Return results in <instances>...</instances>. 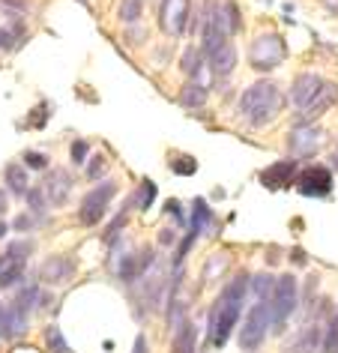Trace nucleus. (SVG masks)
Masks as SVG:
<instances>
[{"label": "nucleus", "mask_w": 338, "mask_h": 353, "mask_svg": "<svg viewBox=\"0 0 338 353\" xmlns=\"http://www.w3.org/2000/svg\"><path fill=\"white\" fill-rule=\"evenodd\" d=\"M24 276V261H10L0 272V288H12L15 281H21Z\"/></svg>", "instance_id": "25"}, {"label": "nucleus", "mask_w": 338, "mask_h": 353, "mask_svg": "<svg viewBox=\"0 0 338 353\" xmlns=\"http://www.w3.org/2000/svg\"><path fill=\"white\" fill-rule=\"evenodd\" d=\"M105 165H108V159H105V156H96L93 162L87 165V176H90V180H99L102 171H105Z\"/></svg>", "instance_id": "36"}, {"label": "nucleus", "mask_w": 338, "mask_h": 353, "mask_svg": "<svg viewBox=\"0 0 338 353\" xmlns=\"http://www.w3.org/2000/svg\"><path fill=\"white\" fill-rule=\"evenodd\" d=\"M72 276H75V261L66 258V254H51L39 267V279L51 281V285H66V281H72Z\"/></svg>", "instance_id": "14"}, {"label": "nucleus", "mask_w": 338, "mask_h": 353, "mask_svg": "<svg viewBox=\"0 0 338 353\" xmlns=\"http://www.w3.org/2000/svg\"><path fill=\"white\" fill-rule=\"evenodd\" d=\"M288 105V96L281 93V87L272 81V78H261V81L248 84L243 96H239V117L246 120V126L261 129L270 126V123L279 117Z\"/></svg>", "instance_id": "2"}, {"label": "nucleus", "mask_w": 338, "mask_h": 353, "mask_svg": "<svg viewBox=\"0 0 338 353\" xmlns=\"http://www.w3.org/2000/svg\"><path fill=\"white\" fill-rule=\"evenodd\" d=\"M332 105H338V84L335 81H324V87L317 90V96L311 99L306 108H299L293 114V126H306V123H315L320 114H326Z\"/></svg>", "instance_id": "9"}, {"label": "nucleus", "mask_w": 338, "mask_h": 353, "mask_svg": "<svg viewBox=\"0 0 338 353\" xmlns=\"http://www.w3.org/2000/svg\"><path fill=\"white\" fill-rule=\"evenodd\" d=\"M248 296V276L239 272V276L230 279V285L225 288L216 303L210 308V317H207V339L212 347H221L228 339H230V330L237 326L239 321V312H243V303Z\"/></svg>", "instance_id": "1"}, {"label": "nucleus", "mask_w": 338, "mask_h": 353, "mask_svg": "<svg viewBox=\"0 0 338 353\" xmlns=\"http://www.w3.org/2000/svg\"><path fill=\"white\" fill-rule=\"evenodd\" d=\"M299 171V162L297 159H281V162H272L270 168H264L261 171V183L266 189H284V186H290L293 183V176H297Z\"/></svg>", "instance_id": "13"}, {"label": "nucleus", "mask_w": 338, "mask_h": 353, "mask_svg": "<svg viewBox=\"0 0 338 353\" xmlns=\"http://www.w3.org/2000/svg\"><path fill=\"white\" fill-rule=\"evenodd\" d=\"M207 63H210L212 75H216L219 81L234 75V69H237V46H234V39H225L216 51H212V54H207Z\"/></svg>", "instance_id": "15"}, {"label": "nucleus", "mask_w": 338, "mask_h": 353, "mask_svg": "<svg viewBox=\"0 0 338 353\" xmlns=\"http://www.w3.org/2000/svg\"><path fill=\"white\" fill-rule=\"evenodd\" d=\"M33 222H37V216H19L15 219V231H28V228H33Z\"/></svg>", "instance_id": "37"}, {"label": "nucleus", "mask_w": 338, "mask_h": 353, "mask_svg": "<svg viewBox=\"0 0 338 353\" xmlns=\"http://www.w3.org/2000/svg\"><path fill=\"white\" fill-rule=\"evenodd\" d=\"M19 37L12 33L10 24H0V51H12V48H19V42H15Z\"/></svg>", "instance_id": "35"}, {"label": "nucleus", "mask_w": 338, "mask_h": 353, "mask_svg": "<svg viewBox=\"0 0 338 353\" xmlns=\"http://www.w3.org/2000/svg\"><path fill=\"white\" fill-rule=\"evenodd\" d=\"M272 285H275V279L266 276V272H261V276H255V279L248 276V294H255V299H270Z\"/></svg>", "instance_id": "22"}, {"label": "nucleus", "mask_w": 338, "mask_h": 353, "mask_svg": "<svg viewBox=\"0 0 338 353\" xmlns=\"http://www.w3.org/2000/svg\"><path fill=\"white\" fill-rule=\"evenodd\" d=\"M207 99H210V90L207 87H201V84H195V81L186 84L180 90V96H177V102H180L183 108H203Z\"/></svg>", "instance_id": "17"}, {"label": "nucleus", "mask_w": 338, "mask_h": 353, "mask_svg": "<svg viewBox=\"0 0 338 353\" xmlns=\"http://www.w3.org/2000/svg\"><path fill=\"white\" fill-rule=\"evenodd\" d=\"M0 10H6V12H15V15H21V19H28V12H30V3H28V0H0Z\"/></svg>", "instance_id": "34"}, {"label": "nucleus", "mask_w": 338, "mask_h": 353, "mask_svg": "<svg viewBox=\"0 0 338 353\" xmlns=\"http://www.w3.org/2000/svg\"><path fill=\"white\" fill-rule=\"evenodd\" d=\"M266 330H270V299H257L255 308L248 312L243 330H239V347L243 350H257L264 341Z\"/></svg>", "instance_id": "7"}, {"label": "nucleus", "mask_w": 338, "mask_h": 353, "mask_svg": "<svg viewBox=\"0 0 338 353\" xmlns=\"http://www.w3.org/2000/svg\"><path fill=\"white\" fill-rule=\"evenodd\" d=\"M174 353H195V326L192 323H183V330L174 341Z\"/></svg>", "instance_id": "26"}, {"label": "nucleus", "mask_w": 338, "mask_h": 353, "mask_svg": "<svg viewBox=\"0 0 338 353\" xmlns=\"http://www.w3.org/2000/svg\"><path fill=\"white\" fill-rule=\"evenodd\" d=\"M288 144L293 150V159H311L320 150V144H324V129H317L315 123H306V126H297L290 132Z\"/></svg>", "instance_id": "10"}, {"label": "nucleus", "mask_w": 338, "mask_h": 353, "mask_svg": "<svg viewBox=\"0 0 338 353\" xmlns=\"http://www.w3.org/2000/svg\"><path fill=\"white\" fill-rule=\"evenodd\" d=\"M135 353H147V339H144V332L135 339Z\"/></svg>", "instance_id": "39"}, {"label": "nucleus", "mask_w": 338, "mask_h": 353, "mask_svg": "<svg viewBox=\"0 0 338 353\" xmlns=\"http://www.w3.org/2000/svg\"><path fill=\"white\" fill-rule=\"evenodd\" d=\"M293 186L306 198H326L329 192H332V171H329L326 165L299 168L297 176H293Z\"/></svg>", "instance_id": "8"}, {"label": "nucleus", "mask_w": 338, "mask_h": 353, "mask_svg": "<svg viewBox=\"0 0 338 353\" xmlns=\"http://www.w3.org/2000/svg\"><path fill=\"white\" fill-rule=\"evenodd\" d=\"M159 240H162V243H174V231H171V228H165V231H162V236H159Z\"/></svg>", "instance_id": "40"}, {"label": "nucleus", "mask_w": 338, "mask_h": 353, "mask_svg": "<svg viewBox=\"0 0 338 353\" xmlns=\"http://www.w3.org/2000/svg\"><path fill=\"white\" fill-rule=\"evenodd\" d=\"M114 195H117V183L114 180H105V183H99V186H93L90 192H87L84 201H81V210H78L81 225H99L102 216L108 213Z\"/></svg>", "instance_id": "6"}, {"label": "nucleus", "mask_w": 338, "mask_h": 353, "mask_svg": "<svg viewBox=\"0 0 338 353\" xmlns=\"http://www.w3.org/2000/svg\"><path fill=\"white\" fill-rule=\"evenodd\" d=\"M78 3H84V6H87V3H90V0H78Z\"/></svg>", "instance_id": "44"}, {"label": "nucleus", "mask_w": 338, "mask_h": 353, "mask_svg": "<svg viewBox=\"0 0 338 353\" xmlns=\"http://www.w3.org/2000/svg\"><path fill=\"white\" fill-rule=\"evenodd\" d=\"M10 261H12V258H10V254H6V252L0 254V272H3V267H6V263H10Z\"/></svg>", "instance_id": "42"}, {"label": "nucleus", "mask_w": 338, "mask_h": 353, "mask_svg": "<svg viewBox=\"0 0 338 353\" xmlns=\"http://www.w3.org/2000/svg\"><path fill=\"white\" fill-rule=\"evenodd\" d=\"M171 171H174V174H186V176H192L195 171H198V162H195L192 156H177L174 162H171Z\"/></svg>", "instance_id": "33"}, {"label": "nucleus", "mask_w": 338, "mask_h": 353, "mask_svg": "<svg viewBox=\"0 0 338 353\" xmlns=\"http://www.w3.org/2000/svg\"><path fill=\"white\" fill-rule=\"evenodd\" d=\"M87 153H90V144L84 138H75L72 147H69V156H72L75 165H87Z\"/></svg>", "instance_id": "32"}, {"label": "nucleus", "mask_w": 338, "mask_h": 353, "mask_svg": "<svg viewBox=\"0 0 338 353\" xmlns=\"http://www.w3.org/2000/svg\"><path fill=\"white\" fill-rule=\"evenodd\" d=\"M293 261H297V263H306V252L297 249V252H293Z\"/></svg>", "instance_id": "41"}, {"label": "nucleus", "mask_w": 338, "mask_h": 353, "mask_svg": "<svg viewBox=\"0 0 338 353\" xmlns=\"http://www.w3.org/2000/svg\"><path fill=\"white\" fill-rule=\"evenodd\" d=\"M144 3L147 0H120V10H117V19L123 24H135L144 19Z\"/></svg>", "instance_id": "19"}, {"label": "nucleus", "mask_w": 338, "mask_h": 353, "mask_svg": "<svg viewBox=\"0 0 338 353\" xmlns=\"http://www.w3.org/2000/svg\"><path fill=\"white\" fill-rule=\"evenodd\" d=\"M212 219V210H210V204L203 198H195V204H192V222H189V231L192 234H201V228L207 225Z\"/></svg>", "instance_id": "21"}, {"label": "nucleus", "mask_w": 338, "mask_h": 353, "mask_svg": "<svg viewBox=\"0 0 338 353\" xmlns=\"http://www.w3.org/2000/svg\"><path fill=\"white\" fill-rule=\"evenodd\" d=\"M24 168H33V171H48V156L39 153V150H28V153H24Z\"/></svg>", "instance_id": "31"}, {"label": "nucleus", "mask_w": 338, "mask_h": 353, "mask_svg": "<svg viewBox=\"0 0 338 353\" xmlns=\"http://www.w3.org/2000/svg\"><path fill=\"white\" fill-rule=\"evenodd\" d=\"M147 39H150V30H147L141 21H135V24H126V30H123V42H126L129 48L147 46Z\"/></svg>", "instance_id": "24"}, {"label": "nucleus", "mask_w": 338, "mask_h": 353, "mask_svg": "<svg viewBox=\"0 0 338 353\" xmlns=\"http://www.w3.org/2000/svg\"><path fill=\"white\" fill-rule=\"evenodd\" d=\"M320 353H338V312L329 317L320 335Z\"/></svg>", "instance_id": "20"}, {"label": "nucleus", "mask_w": 338, "mask_h": 353, "mask_svg": "<svg viewBox=\"0 0 338 353\" xmlns=\"http://www.w3.org/2000/svg\"><path fill=\"white\" fill-rule=\"evenodd\" d=\"M3 236H6V225L0 222V240H3Z\"/></svg>", "instance_id": "43"}, {"label": "nucleus", "mask_w": 338, "mask_h": 353, "mask_svg": "<svg viewBox=\"0 0 338 353\" xmlns=\"http://www.w3.org/2000/svg\"><path fill=\"white\" fill-rule=\"evenodd\" d=\"M46 341H48V347L54 353H72V347L66 344V339L60 335L57 326H48V330H46Z\"/></svg>", "instance_id": "30"}, {"label": "nucleus", "mask_w": 338, "mask_h": 353, "mask_svg": "<svg viewBox=\"0 0 338 353\" xmlns=\"http://www.w3.org/2000/svg\"><path fill=\"white\" fill-rule=\"evenodd\" d=\"M24 198H28V204H30V213L37 216V219H46V192L42 189H28L24 192Z\"/></svg>", "instance_id": "27"}, {"label": "nucleus", "mask_w": 338, "mask_h": 353, "mask_svg": "<svg viewBox=\"0 0 338 353\" xmlns=\"http://www.w3.org/2000/svg\"><path fill=\"white\" fill-rule=\"evenodd\" d=\"M153 198H156V183L141 180V195L138 198L132 195V204H138V210H150L153 207Z\"/></svg>", "instance_id": "28"}, {"label": "nucleus", "mask_w": 338, "mask_h": 353, "mask_svg": "<svg viewBox=\"0 0 338 353\" xmlns=\"http://www.w3.org/2000/svg\"><path fill=\"white\" fill-rule=\"evenodd\" d=\"M284 57H288V42H284V37L279 30L257 33L252 39V46H248V66L261 75L279 69L284 63Z\"/></svg>", "instance_id": "3"}, {"label": "nucleus", "mask_w": 338, "mask_h": 353, "mask_svg": "<svg viewBox=\"0 0 338 353\" xmlns=\"http://www.w3.org/2000/svg\"><path fill=\"white\" fill-rule=\"evenodd\" d=\"M72 176H69L63 168H54V171H48V176H46V186H42V192L48 195V201L54 207H60L63 201L69 198V192H72Z\"/></svg>", "instance_id": "16"}, {"label": "nucleus", "mask_w": 338, "mask_h": 353, "mask_svg": "<svg viewBox=\"0 0 338 353\" xmlns=\"http://www.w3.org/2000/svg\"><path fill=\"white\" fill-rule=\"evenodd\" d=\"M203 60V51H201V46H186L183 48V57H180V72L189 78L195 69H198V63Z\"/></svg>", "instance_id": "23"}, {"label": "nucleus", "mask_w": 338, "mask_h": 353, "mask_svg": "<svg viewBox=\"0 0 338 353\" xmlns=\"http://www.w3.org/2000/svg\"><path fill=\"white\" fill-rule=\"evenodd\" d=\"M212 12H216V24L225 39H234L243 30V10L237 0H212Z\"/></svg>", "instance_id": "11"}, {"label": "nucleus", "mask_w": 338, "mask_h": 353, "mask_svg": "<svg viewBox=\"0 0 338 353\" xmlns=\"http://www.w3.org/2000/svg\"><path fill=\"white\" fill-rule=\"evenodd\" d=\"M317 347V326H308L306 335H299V341L290 347V353H311Z\"/></svg>", "instance_id": "29"}, {"label": "nucleus", "mask_w": 338, "mask_h": 353, "mask_svg": "<svg viewBox=\"0 0 338 353\" xmlns=\"http://www.w3.org/2000/svg\"><path fill=\"white\" fill-rule=\"evenodd\" d=\"M324 87V75H317V72H299L297 78H293V84H290V105L293 108H306V105L315 99L317 90Z\"/></svg>", "instance_id": "12"}, {"label": "nucleus", "mask_w": 338, "mask_h": 353, "mask_svg": "<svg viewBox=\"0 0 338 353\" xmlns=\"http://www.w3.org/2000/svg\"><path fill=\"white\" fill-rule=\"evenodd\" d=\"M299 305V285L293 276H279L272 285V294H270V330L279 332L284 321L297 312Z\"/></svg>", "instance_id": "4"}, {"label": "nucleus", "mask_w": 338, "mask_h": 353, "mask_svg": "<svg viewBox=\"0 0 338 353\" xmlns=\"http://www.w3.org/2000/svg\"><path fill=\"white\" fill-rule=\"evenodd\" d=\"M192 0H159V28L168 39H183L189 33Z\"/></svg>", "instance_id": "5"}, {"label": "nucleus", "mask_w": 338, "mask_h": 353, "mask_svg": "<svg viewBox=\"0 0 338 353\" xmlns=\"http://www.w3.org/2000/svg\"><path fill=\"white\" fill-rule=\"evenodd\" d=\"M320 3H324V10L329 15H335V19H338V0H320Z\"/></svg>", "instance_id": "38"}, {"label": "nucleus", "mask_w": 338, "mask_h": 353, "mask_svg": "<svg viewBox=\"0 0 338 353\" xmlns=\"http://www.w3.org/2000/svg\"><path fill=\"white\" fill-rule=\"evenodd\" d=\"M3 180H6V189L12 192V195H24L30 186H28V171H24V165H6L3 171Z\"/></svg>", "instance_id": "18"}]
</instances>
